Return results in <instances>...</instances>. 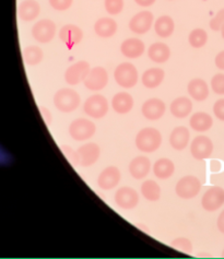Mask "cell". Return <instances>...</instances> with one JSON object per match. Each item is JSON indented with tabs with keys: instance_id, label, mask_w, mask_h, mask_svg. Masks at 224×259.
<instances>
[{
	"instance_id": "cell-8",
	"label": "cell",
	"mask_w": 224,
	"mask_h": 259,
	"mask_svg": "<svg viewBox=\"0 0 224 259\" xmlns=\"http://www.w3.org/2000/svg\"><path fill=\"white\" fill-rule=\"evenodd\" d=\"M84 87L90 91H101L108 83V73L103 67H94L83 81Z\"/></svg>"
},
{
	"instance_id": "cell-39",
	"label": "cell",
	"mask_w": 224,
	"mask_h": 259,
	"mask_svg": "<svg viewBox=\"0 0 224 259\" xmlns=\"http://www.w3.org/2000/svg\"><path fill=\"white\" fill-rule=\"evenodd\" d=\"M53 9L57 11H66L72 6L73 0H49Z\"/></svg>"
},
{
	"instance_id": "cell-40",
	"label": "cell",
	"mask_w": 224,
	"mask_h": 259,
	"mask_svg": "<svg viewBox=\"0 0 224 259\" xmlns=\"http://www.w3.org/2000/svg\"><path fill=\"white\" fill-rule=\"evenodd\" d=\"M213 114L216 118L224 121V98L218 100L213 105Z\"/></svg>"
},
{
	"instance_id": "cell-13",
	"label": "cell",
	"mask_w": 224,
	"mask_h": 259,
	"mask_svg": "<svg viewBox=\"0 0 224 259\" xmlns=\"http://www.w3.org/2000/svg\"><path fill=\"white\" fill-rule=\"evenodd\" d=\"M115 202L124 210H132L139 203V195L131 187H121L115 194Z\"/></svg>"
},
{
	"instance_id": "cell-20",
	"label": "cell",
	"mask_w": 224,
	"mask_h": 259,
	"mask_svg": "<svg viewBox=\"0 0 224 259\" xmlns=\"http://www.w3.org/2000/svg\"><path fill=\"white\" fill-rule=\"evenodd\" d=\"M191 140V133H189L188 128L184 126H180L173 129V132L169 136V145L177 151L186 149Z\"/></svg>"
},
{
	"instance_id": "cell-41",
	"label": "cell",
	"mask_w": 224,
	"mask_h": 259,
	"mask_svg": "<svg viewBox=\"0 0 224 259\" xmlns=\"http://www.w3.org/2000/svg\"><path fill=\"white\" fill-rule=\"evenodd\" d=\"M214 64L218 69L224 71V51L218 53V55L214 58Z\"/></svg>"
},
{
	"instance_id": "cell-29",
	"label": "cell",
	"mask_w": 224,
	"mask_h": 259,
	"mask_svg": "<svg viewBox=\"0 0 224 259\" xmlns=\"http://www.w3.org/2000/svg\"><path fill=\"white\" fill-rule=\"evenodd\" d=\"M175 172V164L172 160L161 158L153 165V173L160 180H167Z\"/></svg>"
},
{
	"instance_id": "cell-38",
	"label": "cell",
	"mask_w": 224,
	"mask_h": 259,
	"mask_svg": "<svg viewBox=\"0 0 224 259\" xmlns=\"http://www.w3.org/2000/svg\"><path fill=\"white\" fill-rule=\"evenodd\" d=\"M224 24V8L216 12V15L210 20V29L212 31H220Z\"/></svg>"
},
{
	"instance_id": "cell-9",
	"label": "cell",
	"mask_w": 224,
	"mask_h": 259,
	"mask_svg": "<svg viewBox=\"0 0 224 259\" xmlns=\"http://www.w3.org/2000/svg\"><path fill=\"white\" fill-rule=\"evenodd\" d=\"M91 70L90 64L84 60H80L71 65L65 72V80L69 85H77L84 81Z\"/></svg>"
},
{
	"instance_id": "cell-21",
	"label": "cell",
	"mask_w": 224,
	"mask_h": 259,
	"mask_svg": "<svg viewBox=\"0 0 224 259\" xmlns=\"http://www.w3.org/2000/svg\"><path fill=\"white\" fill-rule=\"evenodd\" d=\"M187 91L188 94L191 97L198 101V102H202L208 99L209 97V85L203 79H199L196 78L189 81V83L187 85Z\"/></svg>"
},
{
	"instance_id": "cell-28",
	"label": "cell",
	"mask_w": 224,
	"mask_h": 259,
	"mask_svg": "<svg viewBox=\"0 0 224 259\" xmlns=\"http://www.w3.org/2000/svg\"><path fill=\"white\" fill-rule=\"evenodd\" d=\"M40 12L39 4L36 0H25L19 7V16L23 21H33Z\"/></svg>"
},
{
	"instance_id": "cell-31",
	"label": "cell",
	"mask_w": 224,
	"mask_h": 259,
	"mask_svg": "<svg viewBox=\"0 0 224 259\" xmlns=\"http://www.w3.org/2000/svg\"><path fill=\"white\" fill-rule=\"evenodd\" d=\"M141 193L148 201H158L161 198V187L153 180H148L142 184Z\"/></svg>"
},
{
	"instance_id": "cell-16",
	"label": "cell",
	"mask_w": 224,
	"mask_h": 259,
	"mask_svg": "<svg viewBox=\"0 0 224 259\" xmlns=\"http://www.w3.org/2000/svg\"><path fill=\"white\" fill-rule=\"evenodd\" d=\"M120 179L121 174L118 167L107 166L99 175L98 186L103 190H111L118 185Z\"/></svg>"
},
{
	"instance_id": "cell-3",
	"label": "cell",
	"mask_w": 224,
	"mask_h": 259,
	"mask_svg": "<svg viewBox=\"0 0 224 259\" xmlns=\"http://www.w3.org/2000/svg\"><path fill=\"white\" fill-rule=\"evenodd\" d=\"M114 78L116 83L124 89H131L138 83V70L130 63L119 64L114 71Z\"/></svg>"
},
{
	"instance_id": "cell-36",
	"label": "cell",
	"mask_w": 224,
	"mask_h": 259,
	"mask_svg": "<svg viewBox=\"0 0 224 259\" xmlns=\"http://www.w3.org/2000/svg\"><path fill=\"white\" fill-rule=\"evenodd\" d=\"M62 151L65 154L67 160L69 161L73 166H78L80 163V158H79V153L77 150L72 149L70 146H62Z\"/></svg>"
},
{
	"instance_id": "cell-24",
	"label": "cell",
	"mask_w": 224,
	"mask_h": 259,
	"mask_svg": "<svg viewBox=\"0 0 224 259\" xmlns=\"http://www.w3.org/2000/svg\"><path fill=\"white\" fill-rule=\"evenodd\" d=\"M172 115L176 118H185L193 111V102L189 98L180 97L175 99L169 106Z\"/></svg>"
},
{
	"instance_id": "cell-46",
	"label": "cell",
	"mask_w": 224,
	"mask_h": 259,
	"mask_svg": "<svg viewBox=\"0 0 224 259\" xmlns=\"http://www.w3.org/2000/svg\"><path fill=\"white\" fill-rule=\"evenodd\" d=\"M222 257L224 258V249H223V251H222Z\"/></svg>"
},
{
	"instance_id": "cell-35",
	"label": "cell",
	"mask_w": 224,
	"mask_h": 259,
	"mask_svg": "<svg viewBox=\"0 0 224 259\" xmlns=\"http://www.w3.org/2000/svg\"><path fill=\"white\" fill-rule=\"evenodd\" d=\"M105 10L112 16H117L124 9V0H105Z\"/></svg>"
},
{
	"instance_id": "cell-42",
	"label": "cell",
	"mask_w": 224,
	"mask_h": 259,
	"mask_svg": "<svg viewBox=\"0 0 224 259\" xmlns=\"http://www.w3.org/2000/svg\"><path fill=\"white\" fill-rule=\"evenodd\" d=\"M40 112H42V116H43L44 120L46 121V125L50 126L52 120H53V116H52L51 112H50L49 110H47L46 107H42V108H40Z\"/></svg>"
},
{
	"instance_id": "cell-33",
	"label": "cell",
	"mask_w": 224,
	"mask_h": 259,
	"mask_svg": "<svg viewBox=\"0 0 224 259\" xmlns=\"http://www.w3.org/2000/svg\"><path fill=\"white\" fill-rule=\"evenodd\" d=\"M188 42L194 49H201L208 42V33L203 29H195L189 33Z\"/></svg>"
},
{
	"instance_id": "cell-14",
	"label": "cell",
	"mask_w": 224,
	"mask_h": 259,
	"mask_svg": "<svg viewBox=\"0 0 224 259\" xmlns=\"http://www.w3.org/2000/svg\"><path fill=\"white\" fill-rule=\"evenodd\" d=\"M59 38L68 49L71 50L81 43L83 38V32L77 25L66 24L59 31Z\"/></svg>"
},
{
	"instance_id": "cell-4",
	"label": "cell",
	"mask_w": 224,
	"mask_h": 259,
	"mask_svg": "<svg viewBox=\"0 0 224 259\" xmlns=\"http://www.w3.org/2000/svg\"><path fill=\"white\" fill-rule=\"evenodd\" d=\"M201 182L194 175H186L176 184L175 193L182 199H192L200 193Z\"/></svg>"
},
{
	"instance_id": "cell-30",
	"label": "cell",
	"mask_w": 224,
	"mask_h": 259,
	"mask_svg": "<svg viewBox=\"0 0 224 259\" xmlns=\"http://www.w3.org/2000/svg\"><path fill=\"white\" fill-rule=\"evenodd\" d=\"M154 30L157 35L162 38H167L172 35L175 30L174 20L168 16H162L154 23Z\"/></svg>"
},
{
	"instance_id": "cell-18",
	"label": "cell",
	"mask_w": 224,
	"mask_h": 259,
	"mask_svg": "<svg viewBox=\"0 0 224 259\" xmlns=\"http://www.w3.org/2000/svg\"><path fill=\"white\" fill-rule=\"evenodd\" d=\"M146 51V45L141 39L137 37H130L125 39L120 45V52L127 58L136 59L142 56Z\"/></svg>"
},
{
	"instance_id": "cell-15",
	"label": "cell",
	"mask_w": 224,
	"mask_h": 259,
	"mask_svg": "<svg viewBox=\"0 0 224 259\" xmlns=\"http://www.w3.org/2000/svg\"><path fill=\"white\" fill-rule=\"evenodd\" d=\"M77 151L80 158L79 165L82 167H89L96 164L101 155V149L94 142H89V144L81 146Z\"/></svg>"
},
{
	"instance_id": "cell-19",
	"label": "cell",
	"mask_w": 224,
	"mask_h": 259,
	"mask_svg": "<svg viewBox=\"0 0 224 259\" xmlns=\"http://www.w3.org/2000/svg\"><path fill=\"white\" fill-rule=\"evenodd\" d=\"M151 161L147 156H137L133 158L129 164V173L136 180H144L150 173Z\"/></svg>"
},
{
	"instance_id": "cell-7",
	"label": "cell",
	"mask_w": 224,
	"mask_h": 259,
	"mask_svg": "<svg viewBox=\"0 0 224 259\" xmlns=\"http://www.w3.org/2000/svg\"><path fill=\"white\" fill-rule=\"evenodd\" d=\"M32 35L38 43L47 44L56 35V24L50 19L39 20L32 28Z\"/></svg>"
},
{
	"instance_id": "cell-17",
	"label": "cell",
	"mask_w": 224,
	"mask_h": 259,
	"mask_svg": "<svg viewBox=\"0 0 224 259\" xmlns=\"http://www.w3.org/2000/svg\"><path fill=\"white\" fill-rule=\"evenodd\" d=\"M166 105L164 102L157 98H152L146 101L142 105V115L149 120H158L165 114Z\"/></svg>"
},
{
	"instance_id": "cell-27",
	"label": "cell",
	"mask_w": 224,
	"mask_h": 259,
	"mask_svg": "<svg viewBox=\"0 0 224 259\" xmlns=\"http://www.w3.org/2000/svg\"><path fill=\"white\" fill-rule=\"evenodd\" d=\"M148 56L153 63L164 64L171 56V50L164 43H154L149 47Z\"/></svg>"
},
{
	"instance_id": "cell-10",
	"label": "cell",
	"mask_w": 224,
	"mask_h": 259,
	"mask_svg": "<svg viewBox=\"0 0 224 259\" xmlns=\"http://www.w3.org/2000/svg\"><path fill=\"white\" fill-rule=\"evenodd\" d=\"M202 208L209 212H213L224 204V189L219 186L210 187L201 199Z\"/></svg>"
},
{
	"instance_id": "cell-37",
	"label": "cell",
	"mask_w": 224,
	"mask_h": 259,
	"mask_svg": "<svg viewBox=\"0 0 224 259\" xmlns=\"http://www.w3.org/2000/svg\"><path fill=\"white\" fill-rule=\"evenodd\" d=\"M212 91L218 95H224V73H216L211 79Z\"/></svg>"
},
{
	"instance_id": "cell-22",
	"label": "cell",
	"mask_w": 224,
	"mask_h": 259,
	"mask_svg": "<svg viewBox=\"0 0 224 259\" xmlns=\"http://www.w3.org/2000/svg\"><path fill=\"white\" fill-rule=\"evenodd\" d=\"M133 98L127 92H119L112 99V107L117 114H128L133 107Z\"/></svg>"
},
{
	"instance_id": "cell-5",
	"label": "cell",
	"mask_w": 224,
	"mask_h": 259,
	"mask_svg": "<svg viewBox=\"0 0 224 259\" xmlns=\"http://www.w3.org/2000/svg\"><path fill=\"white\" fill-rule=\"evenodd\" d=\"M97 132V126L86 118L74 119L69 126V135L73 140L84 141L92 138Z\"/></svg>"
},
{
	"instance_id": "cell-45",
	"label": "cell",
	"mask_w": 224,
	"mask_h": 259,
	"mask_svg": "<svg viewBox=\"0 0 224 259\" xmlns=\"http://www.w3.org/2000/svg\"><path fill=\"white\" fill-rule=\"evenodd\" d=\"M221 35H222V37H223V39H224V24L222 25V28H221Z\"/></svg>"
},
{
	"instance_id": "cell-32",
	"label": "cell",
	"mask_w": 224,
	"mask_h": 259,
	"mask_svg": "<svg viewBox=\"0 0 224 259\" xmlns=\"http://www.w3.org/2000/svg\"><path fill=\"white\" fill-rule=\"evenodd\" d=\"M44 58V53L38 46H29L24 50L25 63L30 66H36Z\"/></svg>"
},
{
	"instance_id": "cell-6",
	"label": "cell",
	"mask_w": 224,
	"mask_h": 259,
	"mask_svg": "<svg viewBox=\"0 0 224 259\" xmlns=\"http://www.w3.org/2000/svg\"><path fill=\"white\" fill-rule=\"evenodd\" d=\"M84 113L92 118H103L108 113V102L101 94H94L87 98L83 105Z\"/></svg>"
},
{
	"instance_id": "cell-44",
	"label": "cell",
	"mask_w": 224,
	"mask_h": 259,
	"mask_svg": "<svg viewBox=\"0 0 224 259\" xmlns=\"http://www.w3.org/2000/svg\"><path fill=\"white\" fill-rule=\"evenodd\" d=\"M157 0H135V3L137 4L140 7H144V8H147V7L152 6Z\"/></svg>"
},
{
	"instance_id": "cell-34",
	"label": "cell",
	"mask_w": 224,
	"mask_h": 259,
	"mask_svg": "<svg viewBox=\"0 0 224 259\" xmlns=\"http://www.w3.org/2000/svg\"><path fill=\"white\" fill-rule=\"evenodd\" d=\"M171 246L184 254H191L193 251V243L187 237H177L172 241Z\"/></svg>"
},
{
	"instance_id": "cell-25",
	"label": "cell",
	"mask_w": 224,
	"mask_h": 259,
	"mask_svg": "<svg viewBox=\"0 0 224 259\" xmlns=\"http://www.w3.org/2000/svg\"><path fill=\"white\" fill-rule=\"evenodd\" d=\"M189 125H191L193 131L197 133H205L212 127L213 119L209 114L198 112L192 115L191 120H189Z\"/></svg>"
},
{
	"instance_id": "cell-43",
	"label": "cell",
	"mask_w": 224,
	"mask_h": 259,
	"mask_svg": "<svg viewBox=\"0 0 224 259\" xmlns=\"http://www.w3.org/2000/svg\"><path fill=\"white\" fill-rule=\"evenodd\" d=\"M216 227H218L221 233L224 234V210L219 214L218 221H216Z\"/></svg>"
},
{
	"instance_id": "cell-2",
	"label": "cell",
	"mask_w": 224,
	"mask_h": 259,
	"mask_svg": "<svg viewBox=\"0 0 224 259\" xmlns=\"http://www.w3.org/2000/svg\"><path fill=\"white\" fill-rule=\"evenodd\" d=\"M81 103L79 93L73 89H60L54 95V105L62 113H71L76 111Z\"/></svg>"
},
{
	"instance_id": "cell-23",
	"label": "cell",
	"mask_w": 224,
	"mask_h": 259,
	"mask_svg": "<svg viewBox=\"0 0 224 259\" xmlns=\"http://www.w3.org/2000/svg\"><path fill=\"white\" fill-rule=\"evenodd\" d=\"M94 32L102 38H110L117 32V23L112 18H100L94 24Z\"/></svg>"
},
{
	"instance_id": "cell-1",
	"label": "cell",
	"mask_w": 224,
	"mask_h": 259,
	"mask_svg": "<svg viewBox=\"0 0 224 259\" xmlns=\"http://www.w3.org/2000/svg\"><path fill=\"white\" fill-rule=\"evenodd\" d=\"M162 145V135L157 128L147 127L136 136V147L140 151L146 153H152L161 147Z\"/></svg>"
},
{
	"instance_id": "cell-12",
	"label": "cell",
	"mask_w": 224,
	"mask_h": 259,
	"mask_svg": "<svg viewBox=\"0 0 224 259\" xmlns=\"http://www.w3.org/2000/svg\"><path fill=\"white\" fill-rule=\"evenodd\" d=\"M154 21V17L152 12L145 10L140 11L137 15H135L130 21H129V29L135 34L142 35L150 31Z\"/></svg>"
},
{
	"instance_id": "cell-11",
	"label": "cell",
	"mask_w": 224,
	"mask_h": 259,
	"mask_svg": "<svg viewBox=\"0 0 224 259\" xmlns=\"http://www.w3.org/2000/svg\"><path fill=\"white\" fill-rule=\"evenodd\" d=\"M213 152V142L207 136H197L192 141L191 153L196 160H206Z\"/></svg>"
},
{
	"instance_id": "cell-26",
	"label": "cell",
	"mask_w": 224,
	"mask_h": 259,
	"mask_svg": "<svg viewBox=\"0 0 224 259\" xmlns=\"http://www.w3.org/2000/svg\"><path fill=\"white\" fill-rule=\"evenodd\" d=\"M165 78V72L161 68H150L142 74V84L148 89L158 88Z\"/></svg>"
}]
</instances>
